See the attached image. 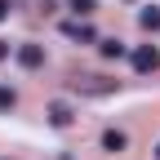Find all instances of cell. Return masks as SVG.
Returning a JSON list of instances; mask_svg holds the SVG:
<instances>
[{
    "label": "cell",
    "instance_id": "3",
    "mask_svg": "<svg viewBox=\"0 0 160 160\" xmlns=\"http://www.w3.org/2000/svg\"><path fill=\"white\" fill-rule=\"evenodd\" d=\"M13 58H18V67H27V71L45 67V49H40V45H18V49H13Z\"/></svg>",
    "mask_w": 160,
    "mask_h": 160
},
{
    "label": "cell",
    "instance_id": "4",
    "mask_svg": "<svg viewBox=\"0 0 160 160\" xmlns=\"http://www.w3.org/2000/svg\"><path fill=\"white\" fill-rule=\"evenodd\" d=\"M62 36H67V40H80V45H93V40H98L93 27H89V22H76V18H71V22H62Z\"/></svg>",
    "mask_w": 160,
    "mask_h": 160
},
{
    "label": "cell",
    "instance_id": "5",
    "mask_svg": "<svg viewBox=\"0 0 160 160\" xmlns=\"http://www.w3.org/2000/svg\"><path fill=\"white\" fill-rule=\"evenodd\" d=\"M49 120H53L58 129H67L71 120H76V116H71V107H67V102H49Z\"/></svg>",
    "mask_w": 160,
    "mask_h": 160
},
{
    "label": "cell",
    "instance_id": "7",
    "mask_svg": "<svg viewBox=\"0 0 160 160\" xmlns=\"http://www.w3.org/2000/svg\"><path fill=\"white\" fill-rule=\"evenodd\" d=\"M138 22H142L147 31H160V9L151 5V9H142V13H138Z\"/></svg>",
    "mask_w": 160,
    "mask_h": 160
},
{
    "label": "cell",
    "instance_id": "12",
    "mask_svg": "<svg viewBox=\"0 0 160 160\" xmlns=\"http://www.w3.org/2000/svg\"><path fill=\"white\" fill-rule=\"evenodd\" d=\"M0 18H9V0H0Z\"/></svg>",
    "mask_w": 160,
    "mask_h": 160
},
{
    "label": "cell",
    "instance_id": "2",
    "mask_svg": "<svg viewBox=\"0 0 160 160\" xmlns=\"http://www.w3.org/2000/svg\"><path fill=\"white\" fill-rule=\"evenodd\" d=\"M129 62H133L138 76H156V71H160V53H156V45H138V49L129 53Z\"/></svg>",
    "mask_w": 160,
    "mask_h": 160
},
{
    "label": "cell",
    "instance_id": "1",
    "mask_svg": "<svg viewBox=\"0 0 160 160\" xmlns=\"http://www.w3.org/2000/svg\"><path fill=\"white\" fill-rule=\"evenodd\" d=\"M71 89L76 93H89V98H107V93H116V80H107V76H76Z\"/></svg>",
    "mask_w": 160,
    "mask_h": 160
},
{
    "label": "cell",
    "instance_id": "13",
    "mask_svg": "<svg viewBox=\"0 0 160 160\" xmlns=\"http://www.w3.org/2000/svg\"><path fill=\"white\" fill-rule=\"evenodd\" d=\"M156 156H160V147H156Z\"/></svg>",
    "mask_w": 160,
    "mask_h": 160
},
{
    "label": "cell",
    "instance_id": "9",
    "mask_svg": "<svg viewBox=\"0 0 160 160\" xmlns=\"http://www.w3.org/2000/svg\"><path fill=\"white\" fill-rule=\"evenodd\" d=\"M98 49H102V58H125V45H120V40H102Z\"/></svg>",
    "mask_w": 160,
    "mask_h": 160
},
{
    "label": "cell",
    "instance_id": "11",
    "mask_svg": "<svg viewBox=\"0 0 160 160\" xmlns=\"http://www.w3.org/2000/svg\"><path fill=\"white\" fill-rule=\"evenodd\" d=\"M5 58H9V45H5V40H0V62H5Z\"/></svg>",
    "mask_w": 160,
    "mask_h": 160
},
{
    "label": "cell",
    "instance_id": "8",
    "mask_svg": "<svg viewBox=\"0 0 160 160\" xmlns=\"http://www.w3.org/2000/svg\"><path fill=\"white\" fill-rule=\"evenodd\" d=\"M13 102H18L13 85H0V111H13Z\"/></svg>",
    "mask_w": 160,
    "mask_h": 160
},
{
    "label": "cell",
    "instance_id": "6",
    "mask_svg": "<svg viewBox=\"0 0 160 160\" xmlns=\"http://www.w3.org/2000/svg\"><path fill=\"white\" fill-rule=\"evenodd\" d=\"M102 147L107 151H125V133H120V129H107L102 133Z\"/></svg>",
    "mask_w": 160,
    "mask_h": 160
},
{
    "label": "cell",
    "instance_id": "10",
    "mask_svg": "<svg viewBox=\"0 0 160 160\" xmlns=\"http://www.w3.org/2000/svg\"><path fill=\"white\" fill-rule=\"evenodd\" d=\"M67 5H71L80 18H85V13H93V0H67Z\"/></svg>",
    "mask_w": 160,
    "mask_h": 160
},
{
    "label": "cell",
    "instance_id": "14",
    "mask_svg": "<svg viewBox=\"0 0 160 160\" xmlns=\"http://www.w3.org/2000/svg\"><path fill=\"white\" fill-rule=\"evenodd\" d=\"M45 5H49V0H45Z\"/></svg>",
    "mask_w": 160,
    "mask_h": 160
}]
</instances>
